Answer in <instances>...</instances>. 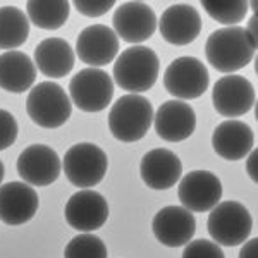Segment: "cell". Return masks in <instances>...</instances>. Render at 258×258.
<instances>
[{
    "label": "cell",
    "mask_w": 258,
    "mask_h": 258,
    "mask_svg": "<svg viewBox=\"0 0 258 258\" xmlns=\"http://www.w3.org/2000/svg\"><path fill=\"white\" fill-rule=\"evenodd\" d=\"M143 182L152 189L164 191L172 188L182 176L181 159L167 148L150 150L143 155L140 164Z\"/></svg>",
    "instance_id": "obj_19"
},
{
    "label": "cell",
    "mask_w": 258,
    "mask_h": 258,
    "mask_svg": "<svg viewBox=\"0 0 258 258\" xmlns=\"http://www.w3.org/2000/svg\"><path fill=\"white\" fill-rule=\"evenodd\" d=\"M66 177L76 188L88 189L105 177L109 159L105 152L93 143H78L71 147L62 160Z\"/></svg>",
    "instance_id": "obj_5"
},
{
    "label": "cell",
    "mask_w": 258,
    "mask_h": 258,
    "mask_svg": "<svg viewBox=\"0 0 258 258\" xmlns=\"http://www.w3.org/2000/svg\"><path fill=\"white\" fill-rule=\"evenodd\" d=\"M38 195L26 182L12 181L0 186V220L7 226H21L35 217Z\"/></svg>",
    "instance_id": "obj_17"
},
{
    "label": "cell",
    "mask_w": 258,
    "mask_h": 258,
    "mask_svg": "<svg viewBox=\"0 0 258 258\" xmlns=\"http://www.w3.org/2000/svg\"><path fill=\"white\" fill-rule=\"evenodd\" d=\"M160 62L152 48L135 45L124 50L114 64V81L127 93L148 91L159 78Z\"/></svg>",
    "instance_id": "obj_2"
},
{
    "label": "cell",
    "mask_w": 258,
    "mask_h": 258,
    "mask_svg": "<svg viewBox=\"0 0 258 258\" xmlns=\"http://www.w3.org/2000/svg\"><path fill=\"white\" fill-rule=\"evenodd\" d=\"M256 159H258L256 150H251V152H249V157H248V162H246V172H248V176H249V179H251L253 182H256V181H258Z\"/></svg>",
    "instance_id": "obj_30"
},
{
    "label": "cell",
    "mask_w": 258,
    "mask_h": 258,
    "mask_svg": "<svg viewBox=\"0 0 258 258\" xmlns=\"http://www.w3.org/2000/svg\"><path fill=\"white\" fill-rule=\"evenodd\" d=\"M62 162L53 148L31 145L18 157V174L30 186H50L60 176Z\"/></svg>",
    "instance_id": "obj_12"
},
{
    "label": "cell",
    "mask_w": 258,
    "mask_h": 258,
    "mask_svg": "<svg viewBox=\"0 0 258 258\" xmlns=\"http://www.w3.org/2000/svg\"><path fill=\"white\" fill-rule=\"evenodd\" d=\"M4 176H6V167H4L2 160H0V182L4 181Z\"/></svg>",
    "instance_id": "obj_33"
},
{
    "label": "cell",
    "mask_w": 258,
    "mask_h": 258,
    "mask_svg": "<svg viewBox=\"0 0 258 258\" xmlns=\"http://www.w3.org/2000/svg\"><path fill=\"white\" fill-rule=\"evenodd\" d=\"M256 41L249 38L241 26H227L215 30L207 38L205 55L209 64L219 73L234 74L253 60Z\"/></svg>",
    "instance_id": "obj_1"
},
{
    "label": "cell",
    "mask_w": 258,
    "mask_h": 258,
    "mask_svg": "<svg viewBox=\"0 0 258 258\" xmlns=\"http://www.w3.org/2000/svg\"><path fill=\"white\" fill-rule=\"evenodd\" d=\"M18 133L19 126L16 117L11 112L0 109V152L14 145V141L18 140Z\"/></svg>",
    "instance_id": "obj_28"
},
{
    "label": "cell",
    "mask_w": 258,
    "mask_h": 258,
    "mask_svg": "<svg viewBox=\"0 0 258 258\" xmlns=\"http://www.w3.org/2000/svg\"><path fill=\"white\" fill-rule=\"evenodd\" d=\"M153 126L157 135L169 143L188 140L197 129V114L193 107L181 100H169L153 114Z\"/></svg>",
    "instance_id": "obj_15"
},
{
    "label": "cell",
    "mask_w": 258,
    "mask_h": 258,
    "mask_svg": "<svg viewBox=\"0 0 258 258\" xmlns=\"http://www.w3.org/2000/svg\"><path fill=\"white\" fill-rule=\"evenodd\" d=\"M119 52V38L103 24H93L85 28L76 40V53L86 66H107L117 57Z\"/></svg>",
    "instance_id": "obj_16"
},
{
    "label": "cell",
    "mask_w": 258,
    "mask_h": 258,
    "mask_svg": "<svg viewBox=\"0 0 258 258\" xmlns=\"http://www.w3.org/2000/svg\"><path fill=\"white\" fill-rule=\"evenodd\" d=\"M256 249H258V239L253 238L249 239L246 244H243L239 251V258H256Z\"/></svg>",
    "instance_id": "obj_31"
},
{
    "label": "cell",
    "mask_w": 258,
    "mask_h": 258,
    "mask_svg": "<svg viewBox=\"0 0 258 258\" xmlns=\"http://www.w3.org/2000/svg\"><path fill=\"white\" fill-rule=\"evenodd\" d=\"M36 80V66L26 53L11 50L0 55V88L9 93H24Z\"/></svg>",
    "instance_id": "obj_21"
},
{
    "label": "cell",
    "mask_w": 258,
    "mask_h": 258,
    "mask_svg": "<svg viewBox=\"0 0 258 258\" xmlns=\"http://www.w3.org/2000/svg\"><path fill=\"white\" fill-rule=\"evenodd\" d=\"M255 145V133L241 120H224L214 129L212 147L219 157L231 162L248 157Z\"/></svg>",
    "instance_id": "obj_20"
},
{
    "label": "cell",
    "mask_w": 258,
    "mask_h": 258,
    "mask_svg": "<svg viewBox=\"0 0 258 258\" xmlns=\"http://www.w3.org/2000/svg\"><path fill=\"white\" fill-rule=\"evenodd\" d=\"M177 197L189 212L212 210L222 198V182L209 170H191L179 182Z\"/></svg>",
    "instance_id": "obj_10"
},
{
    "label": "cell",
    "mask_w": 258,
    "mask_h": 258,
    "mask_svg": "<svg viewBox=\"0 0 258 258\" xmlns=\"http://www.w3.org/2000/svg\"><path fill=\"white\" fill-rule=\"evenodd\" d=\"M76 7V11L83 16H88V18H100V16L107 14L112 7L115 6L114 0H105V2H95V0H76L73 4Z\"/></svg>",
    "instance_id": "obj_29"
},
{
    "label": "cell",
    "mask_w": 258,
    "mask_h": 258,
    "mask_svg": "<svg viewBox=\"0 0 258 258\" xmlns=\"http://www.w3.org/2000/svg\"><path fill=\"white\" fill-rule=\"evenodd\" d=\"M64 258H107V246L98 236L83 232L66 244Z\"/></svg>",
    "instance_id": "obj_25"
},
{
    "label": "cell",
    "mask_w": 258,
    "mask_h": 258,
    "mask_svg": "<svg viewBox=\"0 0 258 258\" xmlns=\"http://www.w3.org/2000/svg\"><path fill=\"white\" fill-rule=\"evenodd\" d=\"M114 97V80L103 69H83L69 83V98L83 112H102Z\"/></svg>",
    "instance_id": "obj_7"
},
{
    "label": "cell",
    "mask_w": 258,
    "mask_h": 258,
    "mask_svg": "<svg viewBox=\"0 0 258 258\" xmlns=\"http://www.w3.org/2000/svg\"><path fill=\"white\" fill-rule=\"evenodd\" d=\"M153 236L159 243L169 248H179L188 244L197 232V220L193 212L184 207H165L159 210L152 222Z\"/></svg>",
    "instance_id": "obj_14"
},
{
    "label": "cell",
    "mask_w": 258,
    "mask_h": 258,
    "mask_svg": "<svg viewBox=\"0 0 258 258\" xmlns=\"http://www.w3.org/2000/svg\"><path fill=\"white\" fill-rule=\"evenodd\" d=\"M202 7L214 21L220 24H229V26L239 24L246 18L248 12V4L241 2V0H234V2H207L203 0Z\"/></svg>",
    "instance_id": "obj_26"
},
{
    "label": "cell",
    "mask_w": 258,
    "mask_h": 258,
    "mask_svg": "<svg viewBox=\"0 0 258 258\" xmlns=\"http://www.w3.org/2000/svg\"><path fill=\"white\" fill-rule=\"evenodd\" d=\"M26 112L36 126L55 129L64 126L73 114V102L60 85L43 81L28 93Z\"/></svg>",
    "instance_id": "obj_4"
},
{
    "label": "cell",
    "mask_w": 258,
    "mask_h": 258,
    "mask_svg": "<svg viewBox=\"0 0 258 258\" xmlns=\"http://www.w3.org/2000/svg\"><path fill=\"white\" fill-rule=\"evenodd\" d=\"M209 71L197 57H179L165 69L164 86L177 100L200 98L209 88Z\"/></svg>",
    "instance_id": "obj_8"
},
{
    "label": "cell",
    "mask_w": 258,
    "mask_h": 258,
    "mask_svg": "<svg viewBox=\"0 0 258 258\" xmlns=\"http://www.w3.org/2000/svg\"><path fill=\"white\" fill-rule=\"evenodd\" d=\"M244 30H246V33L249 35V38H251L253 41H256V14H253V16H251L248 28H244Z\"/></svg>",
    "instance_id": "obj_32"
},
{
    "label": "cell",
    "mask_w": 258,
    "mask_h": 258,
    "mask_svg": "<svg viewBox=\"0 0 258 258\" xmlns=\"http://www.w3.org/2000/svg\"><path fill=\"white\" fill-rule=\"evenodd\" d=\"M112 24L117 38L138 45L153 36L157 30V16L145 2H124L115 9Z\"/></svg>",
    "instance_id": "obj_11"
},
{
    "label": "cell",
    "mask_w": 258,
    "mask_h": 258,
    "mask_svg": "<svg viewBox=\"0 0 258 258\" xmlns=\"http://www.w3.org/2000/svg\"><path fill=\"white\" fill-rule=\"evenodd\" d=\"M35 66L47 78H64L74 68V52L62 38H47L35 48Z\"/></svg>",
    "instance_id": "obj_22"
},
{
    "label": "cell",
    "mask_w": 258,
    "mask_h": 258,
    "mask_svg": "<svg viewBox=\"0 0 258 258\" xmlns=\"http://www.w3.org/2000/svg\"><path fill=\"white\" fill-rule=\"evenodd\" d=\"M153 107L141 95H124L112 105L109 114V129L115 140L135 143L143 138L152 127Z\"/></svg>",
    "instance_id": "obj_3"
},
{
    "label": "cell",
    "mask_w": 258,
    "mask_h": 258,
    "mask_svg": "<svg viewBox=\"0 0 258 258\" xmlns=\"http://www.w3.org/2000/svg\"><path fill=\"white\" fill-rule=\"evenodd\" d=\"M30 19L18 7H0V50H16L30 35Z\"/></svg>",
    "instance_id": "obj_23"
},
{
    "label": "cell",
    "mask_w": 258,
    "mask_h": 258,
    "mask_svg": "<svg viewBox=\"0 0 258 258\" xmlns=\"http://www.w3.org/2000/svg\"><path fill=\"white\" fill-rule=\"evenodd\" d=\"M66 222L81 232L97 231L107 222L109 205L107 200L97 191L83 189L74 193L64 207Z\"/></svg>",
    "instance_id": "obj_13"
},
{
    "label": "cell",
    "mask_w": 258,
    "mask_h": 258,
    "mask_svg": "<svg viewBox=\"0 0 258 258\" xmlns=\"http://www.w3.org/2000/svg\"><path fill=\"white\" fill-rule=\"evenodd\" d=\"M255 88L246 78L238 74H227L220 78L212 90L214 109L224 117H241L255 105Z\"/></svg>",
    "instance_id": "obj_9"
},
{
    "label": "cell",
    "mask_w": 258,
    "mask_h": 258,
    "mask_svg": "<svg viewBox=\"0 0 258 258\" xmlns=\"http://www.w3.org/2000/svg\"><path fill=\"white\" fill-rule=\"evenodd\" d=\"M160 35L170 45H189L202 31V18L198 11L188 4H174L164 11L157 23Z\"/></svg>",
    "instance_id": "obj_18"
},
{
    "label": "cell",
    "mask_w": 258,
    "mask_h": 258,
    "mask_svg": "<svg viewBox=\"0 0 258 258\" xmlns=\"http://www.w3.org/2000/svg\"><path fill=\"white\" fill-rule=\"evenodd\" d=\"M209 234L217 244L238 246L251 234L253 219L248 209L239 202H222L212 209L209 215Z\"/></svg>",
    "instance_id": "obj_6"
},
{
    "label": "cell",
    "mask_w": 258,
    "mask_h": 258,
    "mask_svg": "<svg viewBox=\"0 0 258 258\" xmlns=\"http://www.w3.org/2000/svg\"><path fill=\"white\" fill-rule=\"evenodd\" d=\"M182 258H226L217 243L207 239H195L186 244Z\"/></svg>",
    "instance_id": "obj_27"
},
{
    "label": "cell",
    "mask_w": 258,
    "mask_h": 258,
    "mask_svg": "<svg viewBox=\"0 0 258 258\" xmlns=\"http://www.w3.org/2000/svg\"><path fill=\"white\" fill-rule=\"evenodd\" d=\"M28 19L31 24L41 30H59L69 18V2L55 0V2H28Z\"/></svg>",
    "instance_id": "obj_24"
}]
</instances>
